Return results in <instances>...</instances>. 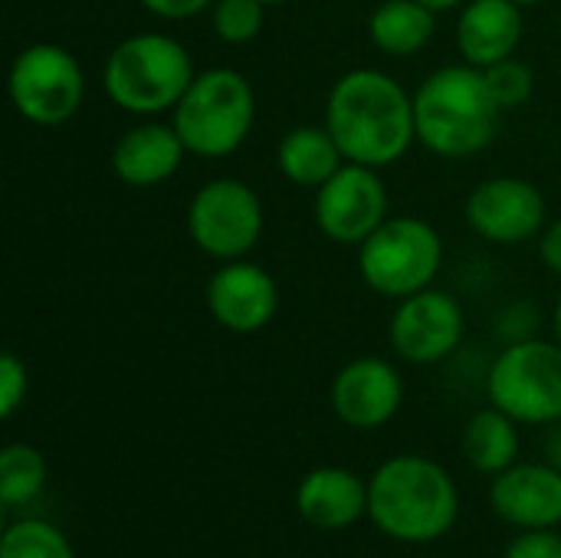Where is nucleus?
Masks as SVG:
<instances>
[{
    "label": "nucleus",
    "instance_id": "nucleus-1",
    "mask_svg": "<svg viewBox=\"0 0 561 558\" xmlns=\"http://www.w3.org/2000/svg\"><path fill=\"white\" fill-rule=\"evenodd\" d=\"M345 161L365 168L398 164L417 141L414 92L385 69L358 66L342 72L325 95V122Z\"/></svg>",
    "mask_w": 561,
    "mask_h": 558
},
{
    "label": "nucleus",
    "instance_id": "nucleus-2",
    "mask_svg": "<svg viewBox=\"0 0 561 558\" xmlns=\"http://www.w3.org/2000/svg\"><path fill=\"white\" fill-rule=\"evenodd\" d=\"M371 526L404 546L444 539L460 520V490L450 470L421 454L388 457L368 480Z\"/></svg>",
    "mask_w": 561,
    "mask_h": 558
},
{
    "label": "nucleus",
    "instance_id": "nucleus-3",
    "mask_svg": "<svg viewBox=\"0 0 561 558\" xmlns=\"http://www.w3.org/2000/svg\"><path fill=\"white\" fill-rule=\"evenodd\" d=\"M417 141L447 161L486 151L503 128V105L496 102L486 72L477 66H440L414 92Z\"/></svg>",
    "mask_w": 561,
    "mask_h": 558
},
{
    "label": "nucleus",
    "instance_id": "nucleus-4",
    "mask_svg": "<svg viewBox=\"0 0 561 558\" xmlns=\"http://www.w3.org/2000/svg\"><path fill=\"white\" fill-rule=\"evenodd\" d=\"M197 69L187 46L168 33H135L115 43L102 66V86L115 109L158 118L174 112Z\"/></svg>",
    "mask_w": 561,
    "mask_h": 558
},
{
    "label": "nucleus",
    "instance_id": "nucleus-5",
    "mask_svg": "<svg viewBox=\"0 0 561 558\" xmlns=\"http://www.w3.org/2000/svg\"><path fill=\"white\" fill-rule=\"evenodd\" d=\"M256 122V92L250 79L230 66H214L194 76L171 112L187 155L227 158L243 148Z\"/></svg>",
    "mask_w": 561,
    "mask_h": 558
},
{
    "label": "nucleus",
    "instance_id": "nucleus-6",
    "mask_svg": "<svg viewBox=\"0 0 561 558\" xmlns=\"http://www.w3.org/2000/svg\"><path fill=\"white\" fill-rule=\"evenodd\" d=\"M444 266V237L414 214H391L362 247L358 273L385 299H408L434 286Z\"/></svg>",
    "mask_w": 561,
    "mask_h": 558
},
{
    "label": "nucleus",
    "instance_id": "nucleus-7",
    "mask_svg": "<svg viewBox=\"0 0 561 558\" xmlns=\"http://www.w3.org/2000/svg\"><path fill=\"white\" fill-rule=\"evenodd\" d=\"M486 398L526 428L561 421V345L552 339L510 342L486 372Z\"/></svg>",
    "mask_w": 561,
    "mask_h": 558
},
{
    "label": "nucleus",
    "instance_id": "nucleus-8",
    "mask_svg": "<svg viewBox=\"0 0 561 558\" xmlns=\"http://www.w3.org/2000/svg\"><path fill=\"white\" fill-rule=\"evenodd\" d=\"M7 92L20 118L56 128L79 115L85 102V72L72 49L59 43H30L10 62Z\"/></svg>",
    "mask_w": 561,
    "mask_h": 558
},
{
    "label": "nucleus",
    "instance_id": "nucleus-9",
    "mask_svg": "<svg viewBox=\"0 0 561 558\" xmlns=\"http://www.w3.org/2000/svg\"><path fill=\"white\" fill-rule=\"evenodd\" d=\"M263 201L240 178H210L187 204V234L217 263L247 260L263 237Z\"/></svg>",
    "mask_w": 561,
    "mask_h": 558
},
{
    "label": "nucleus",
    "instance_id": "nucleus-10",
    "mask_svg": "<svg viewBox=\"0 0 561 558\" xmlns=\"http://www.w3.org/2000/svg\"><path fill=\"white\" fill-rule=\"evenodd\" d=\"M312 217L322 237L342 247H362L388 217V187L378 168L345 161L319 191H312Z\"/></svg>",
    "mask_w": 561,
    "mask_h": 558
},
{
    "label": "nucleus",
    "instance_id": "nucleus-11",
    "mask_svg": "<svg viewBox=\"0 0 561 558\" xmlns=\"http://www.w3.org/2000/svg\"><path fill=\"white\" fill-rule=\"evenodd\" d=\"M463 217L480 240L496 247H519L526 240H539L549 224V204L533 181L496 174L470 191Z\"/></svg>",
    "mask_w": 561,
    "mask_h": 558
},
{
    "label": "nucleus",
    "instance_id": "nucleus-12",
    "mask_svg": "<svg viewBox=\"0 0 561 558\" xmlns=\"http://www.w3.org/2000/svg\"><path fill=\"white\" fill-rule=\"evenodd\" d=\"M467 332V316L457 296L427 286L408 299H398L388 322V339L398 358L411 365H437L450 358Z\"/></svg>",
    "mask_w": 561,
    "mask_h": 558
},
{
    "label": "nucleus",
    "instance_id": "nucleus-13",
    "mask_svg": "<svg viewBox=\"0 0 561 558\" xmlns=\"http://www.w3.org/2000/svg\"><path fill=\"white\" fill-rule=\"evenodd\" d=\"M335 418L352 431H378L394 421L404 405V378L381 355H358L345 362L329 388Z\"/></svg>",
    "mask_w": 561,
    "mask_h": 558
},
{
    "label": "nucleus",
    "instance_id": "nucleus-14",
    "mask_svg": "<svg viewBox=\"0 0 561 558\" xmlns=\"http://www.w3.org/2000/svg\"><path fill=\"white\" fill-rule=\"evenodd\" d=\"M204 303L220 329L237 335H253L276 319L279 286L260 263L230 260L220 263L207 280Z\"/></svg>",
    "mask_w": 561,
    "mask_h": 558
},
{
    "label": "nucleus",
    "instance_id": "nucleus-15",
    "mask_svg": "<svg viewBox=\"0 0 561 558\" xmlns=\"http://www.w3.org/2000/svg\"><path fill=\"white\" fill-rule=\"evenodd\" d=\"M493 513L523 529H559L561 526V470L549 460L513 464L490 483Z\"/></svg>",
    "mask_w": 561,
    "mask_h": 558
},
{
    "label": "nucleus",
    "instance_id": "nucleus-16",
    "mask_svg": "<svg viewBox=\"0 0 561 558\" xmlns=\"http://www.w3.org/2000/svg\"><path fill=\"white\" fill-rule=\"evenodd\" d=\"M523 7L513 0H467L457 13V53L467 66L490 69L519 53Z\"/></svg>",
    "mask_w": 561,
    "mask_h": 558
},
{
    "label": "nucleus",
    "instance_id": "nucleus-17",
    "mask_svg": "<svg viewBox=\"0 0 561 558\" xmlns=\"http://www.w3.org/2000/svg\"><path fill=\"white\" fill-rule=\"evenodd\" d=\"M296 510L312 529H352L368 516V483L348 467H316L296 487Z\"/></svg>",
    "mask_w": 561,
    "mask_h": 558
},
{
    "label": "nucleus",
    "instance_id": "nucleus-18",
    "mask_svg": "<svg viewBox=\"0 0 561 558\" xmlns=\"http://www.w3.org/2000/svg\"><path fill=\"white\" fill-rule=\"evenodd\" d=\"M187 148L171 122L145 118L125 128L112 148V171L128 187H158L171 181Z\"/></svg>",
    "mask_w": 561,
    "mask_h": 558
},
{
    "label": "nucleus",
    "instance_id": "nucleus-19",
    "mask_svg": "<svg viewBox=\"0 0 561 558\" xmlns=\"http://www.w3.org/2000/svg\"><path fill=\"white\" fill-rule=\"evenodd\" d=\"M342 164L345 155L325 125H296L276 145L279 174L306 191H319Z\"/></svg>",
    "mask_w": 561,
    "mask_h": 558
},
{
    "label": "nucleus",
    "instance_id": "nucleus-20",
    "mask_svg": "<svg viewBox=\"0 0 561 558\" xmlns=\"http://www.w3.org/2000/svg\"><path fill=\"white\" fill-rule=\"evenodd\" d=\"M437 33V13L421 0H381L368 16V39L375 49L408 59L417 56Z\"/></svg>",
    "mask_w": 561,
    "mask_h": 558
},
{
    "label": "nucleus",
    "instance_id": "nucleus-21",
    "mask_svg": "<svg viewBox=\"0 0 561 558\" xmlns=\"http://www.w3.org/2000/svg\"><path fill=\"white\" fill-rule=\"evenodd\" d=\"M460 451L477 474L496 477L519 460V421L490 405L463 424Z\"/></svg>",
    "mask_w": 561,
    "mask_h": 558
},
{
    "label": "nucleus",
    "instance_id": "nucleus-22",
    "mask_svg": "<svg viewBox=\"0 0 561 558\" xmlns=\"http://www.w3.org/2000/svg\"><path fill=\"white\" fill-rule=\"evenodd\" d=\"M49 480L46 457L30 444H7L0 451V503L26 506L33 503Z\"/></svg>",
    "mask_w": 561,
    "mask_h": 558
},
{
    "label": "nucleus",
    "instance_id": "nucleus-23",
    "mask_svg": "<svg viewBox=\"0 0 561 558\" xmlns=\"http://www.w3.org/2000/svg\"><path fill=\"white\" fill-rule=\"evenodd\" d=\"M0 558H76V549L59 526L26 516L3 529Z\"/></svg>",
    "mask_w": 561,
    "mask_h": 558
},
{
    "label": "nucleus",
    "instance_id": "nucleus-24",
    "mask_svg": "<svg viewBox=\"0 0 561 558\" xmlns=\"http://www.w3.org/2000/svg\"><path fill=\"white\" fill-rule=\"evenodd\" d=\"M210 23H214L217 39H224L227 46L253 43L266 23V3L263 0H214Z\"/></svg>",
    "mask_w": 561,
    "mask_h": 558
},
{
    "label": "nucleus",
    "instance_id": "nucleus-25",
    "mask_svg": "<svg viewBox=\"0 0 561 558\" xmlns=\"http://www.w3.org/2000/svg\"><path fill=\"white\" fill-rule=\"evenodd\" d=\"M483 72H486V82H490V89H493L496 102L503 105V112L519 109V105H526V102L533 99L536 72L529 69V62H523V59L510 56V59H503V62H496V66L483 69Z\"/></svg>",
    "mask_w": 561,
    "mask_h": 558
},
{
    "label": "nucleus",
    "instance_id": "nucleus-26",
    "mask_svg": "<svg viewBox=\"0 0 561 558\" xmlns=\"http://www.w3.org/2000/svg\"><path fill=\"white\" fill-rule=\"evenodd\" d=\"M30 395V368L16 352L0 355V418H13Z\"/></svg>",
    "mask_w": 561,
    "mask_h": 558
},
{
    "label": "nucleus",
    "instance_id": "nucleus-27",
    "mask_svg": "<svg viewBox=\"0 0 561 558\" xmlns=\"http://www.w3.org/2000/svg\"><path fill=\"white\" fill-rule=\"evenodd\" d=\"M503 558H561V533L559 529H523Z\"/></svg>",
    "mask_w": 561,
    "mask_h": 558
},
{
    "label": "nucleus",
    "instance_id": "nucleus-28",
    "mask_svg": "<svg viewBox=\"0 0 561 558\" xmlns=\"http://www.w3.org/2000/svg\"><path fill=\"white\" fill-rule=\"evenodd\" d=\"M158 20H191L214 7V0H138Z\"/></svg>",
    "mask_w": 561,
    "mask_h": 558
},
{
    "label": "nucleus",
    "instance_id": "nucleus-29",
    "mask_svg": "<svg viewBox=\"0 0 561 558\" xmlns=\"http://www.w3.org/2000/svg\"><path fill=\"white\" fill-rule=\"evenodd\" d=\"M539 260L549 273L561 276V217L549 220L546 230L539 234Z\"/></svg>",
    "mask_w": 561,
    "mask_h": 558
},
{
    "label": "nucleus",
    "instance_id": "nucleus-30",
    "mask_svg": "<svg viewBox=\"0 0 561 558\" xmlns=\"http://www.w3.org/2000/svg\"><path fill=\"white\" fill-rule=\"evenodd\" d=\"M546 460L561 470V421L549 424V434H546Z\"/></svg>",
    "mask_w": 561,
    "mask_h": 558
},
{
    "label": "nucleus",
    "instance_id": "nucleus-31",
    "mask_svg": "<svg viewBox=\"0 0 561 558\" xmlns=\"http://www.w3.org/2000/svg\"><path fill=\"white\" fill-rule=\"evenodd\" d=\"M424 7H431L434 13H447V10H460L467 0H421Z\"/></svg>",
    "mask_w": 561,
    "mask_h": 558
},
{
    "label": "nucleus",
    "instance_id": "nucleus-32",
    "mask_svg": "<svg viewBox=\"0 0 561 558\" xmlns=\"http://www.w3.org/2000/svg\"><path fill=\"white\" fill-rule=\"evenodd\" d=\"M552 339L561 345V293L556 299V309H552Z\"/></svg>",
    "mask_w": 561,
    "mask_h": 558
},
{
    "label": "nucleus",
    "instance_id": "nucleus-33",
    "mask_svg": "<svg viewBox=\"0 0 561 558\" xmlns=\"http://www.w3.org/2000/svg\"><path fill=\"white\" fill-rule=\"evenodd\" d=\"M513 3H519V7H536V3H546V0H513Z\"/></svg>",
    "mask_w": 561,
    "mask_h": 558
},
{
    "label": "nucleus",
    "instance_id": "nucleus-34",
    "mask_svg": "<svg viewBox=\"0 0 561 558\" xmlns=\"http://www.w3.org/2000/svg\"><path fill=\"white\" fill-rule=\"evenodd\" d=\"M266 7H283V3H293V0H263Z\"/></svg>",
    "mask_w": 561,
    "mask_h": 558
}]
</instances>
